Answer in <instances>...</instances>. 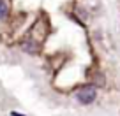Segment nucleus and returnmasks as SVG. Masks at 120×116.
Listing matches in <instances>:
<instances>
[{
    "label": "nucleus",
    "mask_w": 120,
    "mask_h": 116,
    "mask_svg": "<svg viewBox=\"0 0 120 116\" xmlns=\"http://www.w3.org/2000/svg\"><path fill=\"white\" fill-rule=\"evenodd\" d=\"M95 95H97V91H95L94 86H83L81 90L76 93V100L79 102V104H92V102L95 100Z\"/></svg>",
    "instance_id": "f257e3e1"
},
{
    "label": "nucleus",
    "mask_w": 120,
    "mask_h": 116,
    "mask_svg": "<svg viewBox=\"0 0 120 116\" xmlns=\"http://www.w3.org/2000/svg\"><path fill=\"white\" fill-rule=\"evenodd\" d=\"M21 48H23V51H26V53H37L39 51V46H37V42H35V41H25V42H21Z\"/></svg>",
    "instance_id": "f03ea898"
},
{
    "label": "nucleus",
    "mask_w": 120,
    "mask_h": 116,
    "mask_svg": "<svg viewBox=\"0 0 120 116\" xmlns=\"http://www.w3.org/2000/svg\"><path fill=\"white\" fill-rule=\"evenodd\" d=\"M7 14H9L7 4H5L4 0H0V19H5V18H7Z\"/></svg>",
    "instance_id": "7ed1b4c3"
},
{
    "label": "nucleus",
    "mask_w": 120,
    "mask_h": 116,
    "mask_svg": "<svg viewBox=\"0 0 120 116\" xmlns=\"http://www.w3.org/2000/svg\"><path fill=\"white\" fill-rule=\"evenodd\" d=\"M11 116H25V114H21V112H16V111H12V112H11Z\"/></svg>",
    "instance_id": "20e7f679"
}]
</instances>
